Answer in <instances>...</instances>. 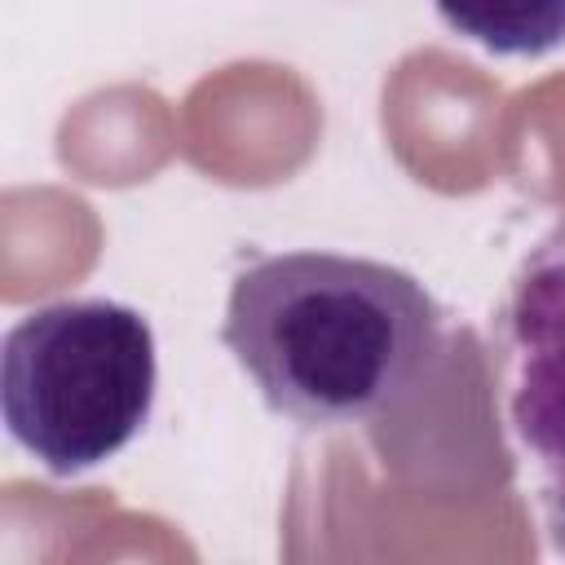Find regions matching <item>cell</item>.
Segmentation results:
<instances>
[{
    "label": "cell",
    "mask_w": 565,
    "mask_h": 565,
    "mask_svg": "<svg viewBox=\"0 0 565 565\" xmlns=\"http://www.w3.org/2000/svg\"><path fill=\"white\" fill-rule=\"evenodd\" d=\"M154 388V331L124 300H53L4 331V428L53 477H79L115 459L146 428Z\"/></svg>",
    "instance_id": "obj_2"
},
{
    "label": "cell",
    "mask_w": 565,
    "mask_h": 565,
    "mask_svg": "<svg viewBox=\"0 0 565 565\" xmlns=\"http://www.w3.org/2000/svg\"><path fill=\"white\" fill-rule=\"evenodd\" d=\"M441 305L388 260L274 252L230 282L221 344L269 415L300 428H349L397 406L428 371Z\"/></svg>",
    "instance_id": "obj_1"
},
{
    "label": "cell",
    "mask_w": 565,
    "mask_h": 565,
    "mask_svg": "<svg viewBox=\"0 0 565 565\" xmlns=\"http://www.w3.org/2000/svg\"><path fill=\"white\" fill-rule=\"evenodd\" d=\"M490 340L516 446L543 468H565V216L516 260Z\"/></svg>",
    "instance_id": "obj_3"
},
{
    "label": "cell",
    "mask_w": 565,
    "mask_h": 565,
    "mask_svg": "<svg viewBox=\"0 0 565 565\" xmlns=\"http://www.w3.org/2000/svg\"><path fill=\"white\" fill-rule=\"evenodd\" d=\"M543 525H547V539L552 547L565 556V468H547V481H543Z\"/></svg>",
    "instance_id": "obj_5"
},
{
    "label": "cell",
    "mask_w": 565,
    "mask_h": 565,
    "mask_svg": "<svg viewBox=\"0 0 565 565\" xmlns=\"http://www.w3.org/2000/svg\"><path fill=\"white\" fill-rule=\"evenodd\" d=\"M441 22L499 57H543L565 44V0H433Z\"/></svg>",
    "instance_id": "obj_4"
}]
</instances>
